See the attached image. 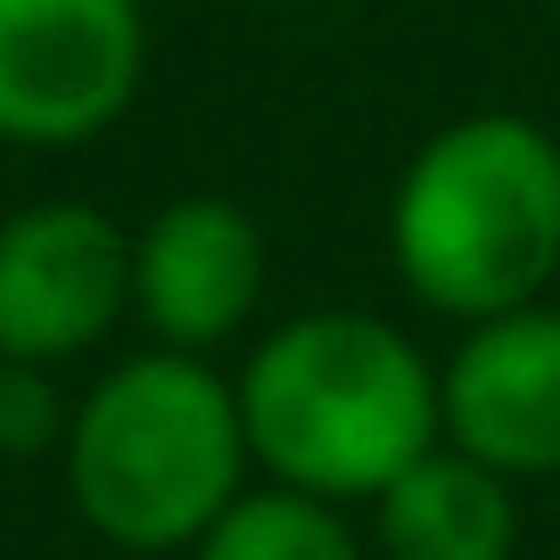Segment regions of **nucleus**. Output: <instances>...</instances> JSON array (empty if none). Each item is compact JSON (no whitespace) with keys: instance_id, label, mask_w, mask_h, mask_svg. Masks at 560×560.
<instances>
[{"instance_id":"1","label":"nucleus","mask_w":560,"mask_h":560,"mask_svg":"<svg viewBox=\"0 0 560 560\" xmlns=\"http://www.w3.org/2000/svg\"><path fill=\"white\" fill-rule=\"evenodd\" d=\"M231 396H240L247 462L272 487L322 503H371L445 438L438 363L363 305H322L264 330Z\"/></svg>"},{"instance_id":"5","label":"nucleus","mask_w":560,"mask_h":560,"mask_svg":"<svg viewBox=\"0 0 560 560\" xmlns=\"http://www.w3.org/2000/svg\"><path fill=\"white\" fill-rule=\"evenodd\" d=\"M132 314V231L83 198L0 223V363H74Z\"/></svg>"},{"instance_id":"3","label":"nucleus","mask_w":560,"mask_h":560,"mask_svg":"<svg viewBox=\"0 0 560 560\" xmlns=\"http://www.w3.org/2000/svg\"><path fill=\"white\" fill-rule=\"evenodd\" d=\"M67 494L116 552H190L247 487L240 396L207 354L149 347L116 363L67 420Z\"/></svg>"},{"instance_id":"8","label":"nucleus","mask_w":560,"mask_h":560,"mask_svg":"<svg viewBox=\"0 0 560 560\" xmlns=\"http://www.w3.org/2000/svg\"><path fill=\"white\" fill-rule=\"evenodd\" d=\"M371 544L380 560H520V478L438 438L371 494Z\"/></svg>"},{"instance_id":"7","label":"nucleus","mask_w":560,"mask_h":560,"mask_svg":"<svg viewBox=\"0 0 560 560\" xmlns=\"http://www.w3.org/2000/svg\"><path fill=\"white\" fill-rule=\"evenodd\" d=\"M264 305V231L240 198L190 190L165 198L132 231V314L149 322L158 347L214 354L223 338L247 330Z\"/></svg>"},{"instance_id":"6","label":"nucleus","mask_w":560,"mask_h":560,"mask_svg":"<svg viewBox=\"0 0 560 560\" xmlns=\"http://www.w3.org/2000/svg\"><path fill=\"white\" fill-rule=\"evenodd\" d=\"M445 445L478 454L503 478H560V305L462 322L454 354L438 363Z\"/></svg>"},{"instance_id":"9","label":"nucleus","mask_w":560,"mask_h":560,"mask_svg":"<svg viewBox=\"0 0 560 560\" xmlns=\"http://www.w3.org/2000/svg\"><path fill=\"white\" fill-rule=\"evenodd\" d=\"M190 560H371V544L347 527V503L264 478L231 494V511L190 544Z\"/></svg>"},{"instance_id":"2","label":"nucleus","mask_w":560,"mask_h":560,"mask_svg":"<svg viewBox=\"0 0 560 560\" xmlns=\"http://www.w3.org/2000/svg\"><path fill=\"white\" fill-rule=\"evenodd\" d=\"M387 256L445 322L536 305L560 272V140L511 107L438 124L396 174Z\"/></svg>"},{"instance_id":"4","label":"nucleus","mask_w":560,"mask_h":560,"mask_svg":"<svg viewBox=\"0 0 560 560\" xmlns=\"http://www.w3.org/2000/svg\"><path fill=\"white\" fill-rule=\"evenodd\" d=\"M149 74L140 0H0V140L83 149Z\"/></svg>"},{"instance_id":"10","label":"nucleus","mask_w":560,"mask_h":560,"mask_svg":"<svg viewBox=\"0 0 560 560\" xmlns=\"http://www.w3.org/2000/svg\"><path fill=\"white\" fill-rule=\"evenodd\" d=\"M74 404L58 396L50 363H0V454H42V445H67Z\"/></svg>"}]
</instances>
